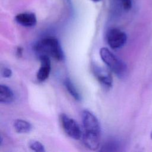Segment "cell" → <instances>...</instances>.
I'll list each match as a JSON object with an SVG mask.
<instances>
[{
	"label": "cell",
	"instance_id": "1",
	"mask_svg": "<svg viewBox=\"0 0 152 152\" xmlns=\"http://www.w3.org/2000/svg\"><path fill=\"white\" fill-rule=\"evenodd\" d=\"M84 132L83 140L86 147L95 151L100 146L101 128L97 117L88 110H84L81 113Z\"/></svg>",
	"mask_w": 152,
	"mask_h": 152
},
{
	"label": "cell",
	"instance_id": "2",
	"mask_svg": "<svg viewBox=\"0 0 152 152\" xmlns=\"http://www.w3.org/2000/svg\"><path fill=\"white\" fill-rule=\"evenodd\" d=\"M34 50L37 55H46L56 61H61L64 58V54L58 39L55 37H45L34 46Z\"/></svg>",
	"mask_w": 152,
	"mask_h": 152
},
{
	"label": "cell",
	"instance_id": "3",
	"mask_svg": "<svg viewBox=\"0 0 152 152\" xmlns=\"http://www.w3.org/2000/svg\"><path fill=\"white\" fill-rule=\"evenodd\" d=\"M99 53L102 61L118 77L122 78L126 76L128 68L122 60L106 48H101Z\"/></svg>",
	"mask_w": 152,
	"mask_h": 152
},
{
	"label": "cell",
	"instance_id": "4",
	"mask_svg": "<svg viewBox=\"0 0 152 152\" xmlns=\"http://www.w3.org/2000/svg\"><path fill=\"white\" fill-rule=\"evenodd\" d=\"M59 119L62 127L65 132L71 138L80 140L83 135V133L80 125L72 118L65 113H61Z\"/></svg>",
	"mask_w": 152,
	"mask_h": 152
},
{
	"label": "cell",
	"instance_id": "5",
	"mask_svg": "<svg viewBox=\"0 0 152 152\" xmlns=\"http://www.w3.org/2000/svg\"><path fill=\"white\" fill-rule=\"evenodd\" d=\"M106 40L108 45L113 49L122 48L126 43L127 36L126 33L118 28H112L106 34Z\"/></svg>",
	"mask_w": 152,
	"mask_h": 152
},
{
	"label": "cell",
	"instance_id": "6",
	"mask_svg": "<svg viewBox=\"0 0 152 152\" xmlns=\"http://www.w3.org/2000/svg\"><path fill=\"white\" fill-rule=\"evenodd\" d=\"M92 70L95 77L103 86L106 88H110L112 86V77L107 69L94 65Z\"/></svg>",
	"mask_w": 152,
	"mask_h": 152
},
{
	"label": "cell",
	"instance_id": "7",
	"mask_svg": "<svg viewBox=\"0 0 152 152\" xmlns=\"http://www.w3.org/2000/svg\"><path fill=\"white\" fill-rule=\"evenodd\" d=\"M40 61V66L37 72L36 77L39 81L42 82L48 78L51 70V62L50 57L46 55L39 56Z\"/></svg>",
	"mask_w": 152,
	"mask_h": 152
},
{
	"label": "cell",
	"instance_id": "8",
	"mask_svg": "<svg viewBox=\"0 0 152 152\" xmlns=\"http://www.w3.org/2000/svg\"><path fill=\"white\" fill-rule=\"evenodd\" d=\"M15 20L18 24L27 27H33L37 23L36 16L33 12L19 13L15 15Z\"/></svg>",
	"mask_w": 152,
	"mask_h": 152
},
{
	"label": "cell",
	"instance_id": "9",
	"mask_svg": "<svg viewBox=\"0 0 152 152\" xmlns=\"http://www.w3.org/2000/svg\"><path fill=\"white\" fill-rule=\"evenodd\" d=\"M14 100V94L12 90L7 85L0 86V102L4 104L11 103Z\"/></svg>",
	"mask_w": 152,
	"mask_h": 152
},
{
	"label": "cell",
	"instance_id": "10",
	"mask_svg": "<svg viewBox=\"0 0 152 152\" xmlns=\"http://www.w3.org/2000/svg\"><path fill=\"white\" fill-rule=\"evenodd\" d=\"M14 128L18 133H28L31 131L32 126L30 122L23 119H16L14 122Z\"/></svg>",
	"mask_w": 152,
	"mask_h": 152
},
{
	"label": "cell",
	"instance_id": "11",
	"mask_svg": "<svg viewBox=\"0 0 152 152\" xmlns=\"http://www.w3.org/2000/svg\"><path fill=\"white\" fill-rule=\"evenodd\" d=\"M64 86L69 94L75 100L79 101L81 99V97L78 91L76 88L75 85L69 78H66L64 82Z\"/></svg>",
	"mask_w": 152,
	"mask_h": 152
},
{
	"label": "cell",
	"instance_id": "12",
	"mask_svg": "<svg viewBox=\"0 0 152 152\" xmlns=\"http://www.w3.org/2000/svg\"><path fill=\"white\" fill-rule=\"evenodd\" d=\"M29 147L33 151L36 152H45V149L44 145L39 141L36 140H32L29 142Z\"/></svg>",
	"mask_w": 152,
	"mask_h": 152
},
{
	"label": "cell",
	"instance_id": "13",
	"mask_svg": "<svg viewBox=\"0 0 152 152\" xmlns=\"http://www.w3.org/2000/svg\"><path fill=\"white\" fill-rule=\"evenodd\" d=\"M120 2L123 9L126 11H129L132 7V0H118Z\"/></svg>",
	"mask_w": 152,
	"mask_h": 152
},
{
	"label": "cell",
	"instance_id": "14",
	"mask_svg": "<svg viewBox=\"0 0 152 152\" xmlns=\"http://www.w3.org/2000/svg\"><path fill=\"white\" fill-rule=\"evenodd\" d=\"M12 70L7 67L3 68L1 71V75L4 78H10L12 75Z\"/></svg>",
	"mask_w": 152,
	"mask_h": 152
},
{
	"label": "cell",
	"instance_id": "15",
	"mask_svg": "<svg viewBox=\"0 0 152 152\" xmlns=\"http://www.w3.org/2000/svg\"><path fill=\"white\" fill-rule=\"evenodd\" d=\"M23 48L20 46H18L17 48V50H16V54L18 56V57H20L22 56V54H23Z\"/></svg>",
	"mask_w": 152,
	"mask_h": 152
},
{
	"label": "cell",
	"instance_id": "16",
	"mask_svg": "<svg viewBox=\"0 0 152 152\" xmlns=\"http://www.w3.org/2000/svg\"><path fill=\"white\" fill-rule=\"evenodd\" d=\"M91 1H93V2H99V1H100V0H91Z\"/></svg>",
	"mask_w": 152,
	"mask_h": 152
},
{
	"label": "cell",
	"instance_id": "17",
	"mask_svg": "<svg viewBox=\"0 0 152 152\" xmlns=\"http://www.w3.org/2000/svg\"><path fill=\"white\" fill-rule=\"evenodd\" d=\"M150 137H151V139L152 140V131L151 132V134H150Z\"/></svg>",
	"mask_w": 152,
	"mask_h": 152
}]
</instances>
